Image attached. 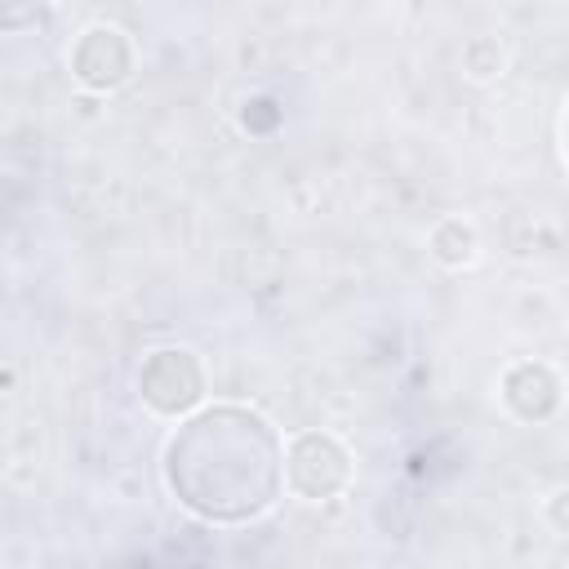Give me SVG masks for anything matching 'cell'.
Segmentation results:
<instances>
[{
    "label": "cell",
    "instance_id": "1",
    "mask_svg": "<svg viewBox=\"0 0 569 569\" xmlns=\"http://www.w3.org/2000/svg\"><path fill=\"white\" fill-rule=\"evenodd\" d=\"M284 458L262 413L240 405L200 409L164 449V480L173 498L200 520L240 525L262 516L280 493Z\"/></svg>",
    "mask_w": 569,
    "mask_h": 569
},
{
    "label": "cell",
    "instance_id": "2",
    "mask_svg": "<svg viewBox=\"0 0 569 569\" xmlns=\"http://www.w3.org/2000/svg\"><path fill=\"white\" fill-rule=\"evenodd\" d=\"M138 391L156 413H187L204 396V373L200 360L182 347L151 351L138 369Z\"/></svg>",
    "mask_w": 569,
    "mask_h": 569
},
{
    "label": "cell",
    "instance_id": "3",
    "mask_svg": "<svg viewBox=\"0 0 569 569\" xmlns=\"http://www.w3.org/2000/svg\"><path fill=\"white\" fill-rule=\"evenodd\" d=\"M284 476H289L293 493L320 502V498H333V493L347 485L351 458H347V449H342L333 436H325V431H302V436H293V445H289Z\"/></svg>",
    "mask_w": 569,
    "mask_h": 569
},
{
    "label": "cell",
    "instance_id": "4",
    "mask_svg": "<svg viewBox=\"0 0 569 569\" xmlns=\"http://www.w3.org/2000/svg\"><path fill=\"white\" fill-rule=\"evenodd\" d=\"M133 67V53H129V40L116 31V27H89L76 49H71V71L76 80H84L89 89H111L129 76Z\"/></svg>",
    "mask_w": 569,
    "mask_h": 569
},
{
    "label": "cell",
    "instance_id": "5",
    "mask_svg": "<svg viewBox=\"0 0 569 569\" xmlns=\"http://www.w3.org/2000/svg\"><path fill=\"white\" fill-rule=\"evenodd\" d=\"M502 396H507V405H511L520 418H533V422H538V418H547V413L556 409L560 387H556V378H551L547 365L525 360V365L507 369V378H502Z\"/></svg>",
    "mask_w": 569,
    "mask_h": 569
},
{
    "label": "cell",
    "instance_id": "6",
    "mask_svg": "<svg viewBox=\"0 0 569 569\" xmlns=\"http://www.w3.org/2000/svg\"><path fill=\"white\" fill-rule=\"evenodd\" d=\"M565 147H569V116H565Z\"/></svg>",
    "mask_w": 569,
    "mask_h": 569
}]
</instances>
